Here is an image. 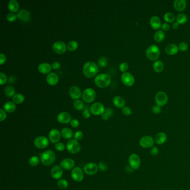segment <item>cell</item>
<instances>
[{
  "label": "cell",
  "mask_w": 190,
  "mask_h": 190,
  "mask_svg": "<svg viewBox=\"0 0 190 190\" xmlns=\"http://www.w3.org/2000/svg\"><path fill=\"white\" fill-rule=\"evenodd\" d=\"M98 65L95 62L92 61H88L86 62L83 67V73L84 75L89 78H93L98 72Z\"/></svg>",
  "instance_id": "1"
},
{
  "label": "cell",
  "mask_w": 190,
  "mask_h": 190,
  "mask_svg": "<svg viewBox=\"0 0 190 190\" xmlns=\"http://www.w3.org/2000/svg\"><path fill=\"white\" fill-rule=\"evenodd\" d=\"M41 163L45 166H50L55 161L56 157L55 153L51 150H47L40 154Z\"/></svg>",
  "instance_id": "2"
},
{
  "label": "cell",
  "mask_w": 190,
  "mask_h": 190,
  "mask_svg": "<svg viewBox=\"0 0 190 190\" xmlns=\"http://www.w3.org/2000/svg\"><path fill=\"white\" fill-rule=\"evenodd\" d=\"M111 78L107 74H101L95 76L94 83L96 86L99 88H106L110 84Z\"/></svg>",
  "instance_id": "3"
},
{
  "label": "cell",
  "mask_w": 190,
  "mask_h": 190,
  "mask_svg": "<svg viewBox=\"0 0 190 190\" xmlns=\"http://www.w3.org/2000/svg\"><path fill=\"white\" fill-rule=\"evenodd\" d=\"M160 49L155 45H151L148 47L146 54L148 59L152 61H156L160 56Z\"/></svg>",
  "instance_id": "4"
},
{
  "label": "cell",
  "mask_w": 190,
  "mask_h": 190,
  "mask_svg": "<svg viewBox=\"0 0 190 190\" xmlns=\"http://www.w3.org/2000/svg\"><path fill=\"white\" fill-rule=\"evenodd\" d=\"M67 148L70 153L72 154H76L80 152L81 146L78 141L75 139H70L68 141L67 143Z\"/></svg>",
  "instance_id": "5"
},
{
  "label": "cell",
  "mask_w": 190,
  "mask_h": 190,
  "mask_svg": "<svg viewBox=\"0 0 190 190\" xmlns=\"http://www.w3.org/2000/svg\"><path fill=\"white\" fill-rule=\"evenodd\" d=\"M96 93L94 89H86L82 94L83 100L85 103H91L95 100Z\"/></svg>",
  "instance_id": "6"
},
{
  "label": "cell",
  "mask_w": 190,
  "mask_h": 190,
  "mask_svg": "<svg viewBox=\"0 0 190 190\" xmlns=\"http://www.w3.org/2000/svg\"><path fill=\"white\" fill-rule=\"evenodd\" d=\"M130 167L134 170H138L141 166V159L139 156L135 154H132L130 155L128 159Z\"/></svg>",
  "instance_id": "7"
},
{
  "label": "cell",
  "mask_w": 190,
  "mask_h": 190,
  "mask_svg": "<svg viewBox=\"0 0 190 190\" xmlns=\"http://www.w3.org/2000/svg\"><path fill=\"white\" fill-rule=\"evenodd\" d=\"M154 143L153 138L150 136H144L139 140V144L143 148H149L153 147Z\"/></svg>",
  "instance_id": "8"
},
{
  "label": "cell",
  "mask_w": 190,
  "mask_h": 190,
  "mask_svg": "<svg viewBox=\"0 0 190 190\" xmlns=\"http://www.w3.org/2000/svg\"><path fill=\"white\" fill-rule=\"evenodd\" d=\"M90 112L95 116L102 115L105 112V108L101 103L97 102L92 105L90 108Z\"/></svg>",
  "instance_id": "9"
},
{
  "label": "cell",
  "mask_w": 190,
  "mask_h": 190,
  "mask_svg": "<svg viewBox=\"0 0 190 190\" xmlns=\"http://www.w3.org/2000/svg\"><path fill=\"white\" fill-rule=\"evenodd\" d=\"M49 142V139L46 137L40 136L35 138L34 143V145L36 148L43 149L48 147Z\"/></svg>",
  "instance_id": "10"
},
{
  "label": "cell",
  "mask_w": 190,
  "mask_h": 190,
  "mask_svg": "<svg viewBox=\"0 0 190 190\" xmlns=\"http://www.w3.org/2000/svg\"><path fill=\"white\" fill-rule=\"evenodd\" d=\"M121 79L123 84L127 87L132 86L135 82L133 75L128 72L123 73L121 76Z\"/></svg>",
  "instance_id": "11"
},
{
  "label": "cell",
  "mask_w": 190,
  "mask_h": 190,
  "mask_svg": "<svg viewBox=\"0 0 190 190\" xmlns=\"http://www.w3.org/2000/svg\"><path fill=\"white\" fill-rule=\"evenodd\" d=\"M155 101L157 105L162 107L166 105L168 102V96L163 92H159L156 95Z\"/></svg>",
  "instance_id": "12"
},
{
  "label": "cell",
  "mask_w": 190,
  "mask_h": 190,
  "mask_svg": "<svg viewBox=\"0 0 190 190\" xmlns=\"http://www.w3.org/2000/svg\"><path fill=\"white\" fill-rule=\"evenodd\" d=\"M98 166L95 163H87L84 167V172L88 175H94L98 172Z\"/></svg>",
  "instance_id": "13"
},
{
  "label": "cell",
  "mask_w": 190,
  "mask_h": 190,
  "mask_svg": "<svg viewBox=\"0 0 190 190\" xmlns=\"http://www.w3.org/2000/svg\"><path fill=\"white\" fill-rule=\"evenodd\" d=\"M71 177L76 182H82L84 178V173L79 167H75L71 171Z\"/></svg>",
  "instance_id": "14"
},
{
  "label": "cell",
  "mask_w": 190,
  "mask_h": 190,
  "mask_svg": "<svg viewBox=\"0 0 190 190\" xmlns=\"http://www.w3.org/2000/svg\"><path fill=\"white\" fill-rule=\"evenodd\" d=\"M53 49L55 53L59 54H62L66 51L67 45L63 42L57 41L53 45Z\"/></svg>",
  "instance_id": "15"
},
{
  "label": "cell",
  "mask_w": 190,
  "mask_h": 190,
  "mask_svg": "<svg viewBox=\"0 0 190 190\" xmlns=\"http://www.w3.org/2000/svg\"><path fill=\"white\" fill-rule=\"evenodd\" d=\"M61 133L56 129H53L50 130L49 137V139L51 142L53 143H56L60 140Z\"/></svg>",
  "instance_id": "16"
},
{
  "label": "cell",
  "mask_w": 190,
  "mask_h": 190,
  "mask_svg": "<svg viewBox=\"0 0 190 190\" xmlns=\"http://www.w3.org/2000/svg\"><path fill=\"white\" fill-rule=\"evenodd\" d=\"M17 18L22 22H29L31 20V14L29 11L25 10L20 11L17 15Z\"/></svg>",
  "instance_id": "17"
},
{
  "label": "cell",
  "mask_w": 190,
  "mask_h": 190,
  "mask_svg": "<svg viewBox=\"0 0 190 190\" xmlns=\"http://www.w3.org/2000/svg\"><path fill=\"white\" fill-rule=\"evenodd\" d=\"M74 166V161L71 158H65L61 161L60 162V167L64 170H71Z\"/></svg>",
  "instance_id": "18"
},
{
  "label": "cell",
  "mask_w": 190,
  "mask_h": 190,
  "mask_svg": "<svg viewBox=\"0 0 190 190\" xmlns=\"http://www.w3.org/2000/svg\"><path fill=\"white\" fill-rule=\"evenodd\" d=\"M57 119L58 122L60 123L67 124L71 122V117L69 113L64 112L58 114L57 116Z\"/></svg>",
  "instance_id": "19"
},
{
  "label": "cell",
  "mask_w": 190,
  "mask_h": 190,
  "mask_svg": "<svg viewBox=\"0 0 190 190\" xmlns=\"http://www.w3.org/2000/svg\"><path fill=\"white\" fill-rule=\"evenodd\" d=\"M149 24L150 26L154 30H158L161 27H162V24H161V21L160 19L156 16H152L150 20H149Z\"/></svg>",
  "instance_id": "20"
},
{
  "label": "cell",
  "mask_w": 190,
  "mask_h": 190,
  "mask_svg": "<svg viewBox=\"0 0 190 190\" xmlns=\"http://www.w3.org/2000/svg\"><path fill=\"white\" fill-rule=\"evenodd\" d=\"M51 175L54 179H60L63 175L62 168L59 166H55L51 170Z\"/></svg>",
  "instance_id": "21"
},
{
  "label": "cell",
  "mask_w": 190,
  "mask_h": 190,
  "mask_svg": "<svg viewBox=\"0 0 190 190\" xmlns=\"http://www.w3.org/2000/svg\"><path fill=\"white\" fill-rule=\"evenodd\" d=\"M69 94L72 99L76 100L80 98L82 95V92L78 87L73 86L69 89Z\"/></svg>",
  "instance_id": "22"
},
{
  "label": "cell",
  "mask_w": 190,
  "mask_h": 190,
  "mask_svg": "<svg viewBox=\"0 0 190 190\" xmlns=\"http://www.w3.org/2000/svg\"><path fill=\"white\" fill-rule=\"evenodd\" d=\"M179 49L178 46L175 44H170L165 48V51L166 54L170 55H174L178 53Z\"/></svg>",
  "instance_id": "23"
},
{
  "label": "cell",
  "mask_w": 190,
  "mask_h": 190,
  "mask_svg": "<svg viewBox=\"0 0 190 190\" xmlns=\"http://www.w3.org/2000/svg\"><path fill=\"white\" fill-rule=\"evenodd\" d=\"M46 81L49 85H55L59 82V76L55 73H51L48 75Z\"/></svg>",
  "instance_id": "24"
},
{
  "label": "cell",
  "mask_w": 190,
  "mask_h": 190,
  "mask_svg": "<svg viewBox=\"0 0 190 190\" xmlns=\"http://www.w3.org/2000/svg\"><path fill=\"white\" fill-rule=\"evenodd\" d=\"M187 5L185 0H175L173 3V6L175 10L178 11H182L185 10Z\"/></svg>",
  "instance_id": "25"
},
{
  "label": "cell",
  "mask_w": 190,
  "mask_h": 190,
  "mask_svg": "<svg viewBox=\"0 0 190 190\" xmlns=\"http://www.w3.org/2000/svg\"><path fill=\"white\" fill-rule=\"evenodd\" d=\"M51 66L46 62H43L39 64L38 66V70L42 74H48L51 70Z\"/></svg>",
  "instance_id": "26"
},
{
  "label": "cell",
  "mask_w": 190,
  "mask_h": 190,
  "mask_svg": "<svg viewBox=\"0 0 190 190\" xmlns=\"http://www.w3.org/2000/svg\"><path fill=\"white\" fill-rule=\"evenodd\" d=\"M113 102L114 105L118 108H123V107H125V104H126L125 100L122 97L120 96H115L113 98Z\"/></svg>",
  "instance_id": "27"
},
{
  "label": "cell",
  "mask_w": 190,
  "mask_h": 190,
  "mask_svg": "<svg viewBox=\"0 0 190 190\" xmlns=\"http://www.w3.org/2000/svg\"><path fill=\"white\" fill-rule=\"evenodd\" d=\"M167 139V136L165 133L160 132L155 137V141L157 144L159 145H162L166 142Z\"/></svg>",
  "instance_id": "28"
},
{
  "label": "cell",
  "mask_w": 190,
  "mask_h": 190,
  "mask_svg": "<svg viewBox=\"0 0 190 190\" xmlns=\"http://www.w3.org/2000/svg\"><path fill=\"white\" fill-rule=\"evenodd\" d=\"M8 7L10 11L14 12H17L19 9V3L16 0H11L9 2Z\"/></svg>",
  "instance_id": "29"
},
{
  "label": "cell",
  "mask_w": 190,
  "mask_h": 190,
  "mask_svg": "<svg viewBox=\"0 0 190 190\" xmlns=\"http://www.w3.org/2000/svg\"><path fill=\"white\" fill-rule=\"evenodd\" d=\"M153 68L157 73H161L164 69V64L161 60H156L153 64Z\"/></svg>",
  "instance_id": "30"
},
{
  "label": "cell",
  "mask_w": 190,
  "mask_h": 190,
  "mask_svg": "<svg viewBox=\"0 0 190 190\" xmlns=\"http://www.w3.org/2000/svg\"><path fill=\"white\" fill-rule=\"evenodd\" d=\"M73 135V131L71 129L68 128H64L61 130V136L63 138L65 139H70Z\"/></svg>",
  "instance_id": "31"
},
{
  "label": "cell",
  "mask_w": 190,
  "mask_h": 190,
  "mask_svg": "<svg viewBox=\"0 0 190 190\" xmlns=\"http://www.w3.org/2000/svg\"><path fill=\"white\" fill-rule=\"evenodd\" d=\"M165 34L162 30H157L154 35V39L157 42H161L164 40Z\"/></svg>",
  "instance_id": "32"
},
{
  "label": "cell",
  "mask_w": 190,
  "mask_h": 190,
  "mask_svg": "<svg viewBox=\"0 0 190 190\" xmlns=\"http://www.w3.org/2000/svg\"><path fill=\"white\" fill-rule=\"evenodd\" d=\"M16 106L15 103L12 102H7L4 105V109L8 113H12L16 109Z\"/></svg>",
  "instance_id": "33"
},
{
  "label": "cell",
  "mask_w": 190,
  "mask_h": 190,
  "mask_svg": "<svg viewBox=\"0 0 190 190\" xmlns=\"http://www.w3.org/2000/svg\"><path fill=\"white\" fill-rule=\"evenodd\" d=\"M164 19L167 22L173 23V22L176 20V16L172 12H168L164 15Z\"/></svg>",
  "instance_id": "34"
},
{
  "label": "cell",
  "mask_w": 190,
  "mask_h": 190,
  "mask_svg": "<svg viewBox=\"0 0 190 190\" xmlns=\"http://www.w3.org/2000/svg\"><path fill=\"white\" fill-rule=\"evenodd\" d=\"M187 16L184 14H178L176 17V22L180 25H183L187 21Z\"/></svg>",
  "instance_id": "35"
},
{
  "label": "cell",
  "mask_w": 190,
  "mask_h": 190,
  "mask_svg": "<svg viewBox=\"0 0 190 190\" xmlns=\"http://www.w3.org/2000/svg\"><path fill=\"white\" fill-rule=\"evenodd\" d=\"M5 94L8 97H14L15 95V89L11 86H7L5 89Z\"/></svg>",
  "instance_id": "36"
},
{
  "label": "cell",
  "mask_w": 190,
  "mask_h": 190,
  "mask_svg": "<svg viewBox=\"0 0 190 190\" xmlns=\"http://www.w3.org/2000/svg\"><path fill=\"white\" fill-rule=\"evenodd\" d=\"M12 100L16 104H21L24 101L25 97L21 94H17L14 95Z\"/></svg>",
  "instance_id": "37"
},
{
  "label": "cell",
  "mask_w": 190,
  "mask_h": 190,
  "mask_svg": "<svg viewBox=\"0 0 190 190\" xmlns=\"http://www.w3.org/2000/svg\"><path fill=\"white\" fill-rule=\"evenodd\" d=\"M78 47V44L76 41H70L67 45V48H68V50L71 51H74L75 50H76Z\"/></svg>",
  "instance_id": "38"
},
{
  "label": "cell",
  "mask_w": 190,
  "mask_h": 190,
  "mask_svg": "<svg viewBox=\"0 0 190 190\" xmlns=\"http://www.w3.org/2000/svg\"><path fill=\"white\" fill-rule=\"evenodd\" d=\"M39 162H40V158L37 156L31 157L28 161L29 164L33 167L37 166L39 163Z\"/></svg>",
  "instance_id": "39"
},
{
  "label": "cell",
  "mask_w": 190,
  "mask_h": 190,
  "mask_svg": "<svg viewBox=\"0 0 190 190\" xmlns=\"http://www.w3.org/2000/svg\"><path fill=\"white\" fill-rule=\"evenodd\" d=\"M58 187L62 190L65 189L68 187V181L64 179H61L58 182Z\"/></svg>",
  "instance_id": "40"
},
{
  "label": "cell",
  "mask_w": 190,
  "mask_h": 190,
  "mask_svg": "<svg viewBox=\"0 0 190 190\" xmlns=\"http://www.w3.org/2000/svg\"><path fill=\"white\" fill-rule=\"evenodd\" d=\"M74 107L78 110H81L84 108V103L80 100H76L74 102Z\"/></svg>",
  "instance_id": "41"
},
{
  "label": "cell",
  "mask_w": 190,
  "mask_h": 190,
  "mask_svg": "<svg viewBox=\"0 0 190 190\" xmlns=\"http://www.w3.org/2000/svg\"><path fill=\"white\" fill-rule=\"evenodd\" d=\"M98 65H99V67H101L102 68H104L107 65L108 60L105 57L102 56L98 59Z\"/></svg>",
  "instance_id": "42"
},
{
  "label": "cell",
  "mask_w": 190,
  "mask_h": 190,
  "mask_svg": "<svg viewBox=\"0 0 190 190\" xmlns=\"http://www.w3.org/2000/svg\"><path fill=\"white\" fill-rule=\"evenodd\" d=\"M178 47L179 50H180L181 51H186L188 49V48H189L186 42H182L178 44Z\"/></svg>",
  "instance_id": "43"
},
{
  "label": "cell",
  "mask_w": 190,
  "mask_h": 190,
  "mask_svg": "<svg viewBox=\"0 0 190 190\" xmlns=\"http://www.w3.org/2000/svg\"><path fill=\"white\" fill-rule=\"evenodd\" d=\"M17 18V16L13 12H11L7 15V20L10 22H14Z\"/></svg>",
  "instance_id": "44"
},
{
  "label": "cell",
  "mask_w": 190,
  "mask_h": 190,
  "mask_svg": "<svg viewBox=\"0 0 190 190\" xmlns=\"http://www.w3.org/2000/svg\"><path fill=\"white\" fill-rule=\"evenodd\" d=\"M75 139L76 141H80L83 138V133L82 131L78 130L74 133Z\"/></svg>",
  "instance_id": "45"
},
{
  "label": "cell",
  "mask_w": 190,
  "mask_h": 190,
  "mask_svg": "<svg viewBox=\"0 0 190 190\" xmlns=\"http://www.w3.org/2000/svg\"><path fill=\"white\" fill-rule=\"evenodd\" d=\"M128 64L125 62H123L119 65V69L123 73H125L128 69Z\"/></svg>",
  "instance_id": "46"
},
{
  "label": "cell",
  "mask_w": 190,
  "mask_h": 190,
  "mask_svg": "<svg viewBox=\"0 0 190 190\" xmlns=\"http://www.w3.org/2000/svg\"><path fill=\"white\" fill-rule=\"evenodd\" d=\"M55 148L58 151H63L65 149V145L62 143H58L55 145Z\"/></svg>",
  "instance_id": "47"
},
{
  "label": "cell",
  "mask_w": 190,
  "mask_h": 190,
  "mask_svg": "<svg viewBox=\"0 0 190 190\" xmlns=\"http://www.w3.org/2000/svg\"><path fill=\"white\" fill-rule=\"evenodd\" d=\"M7 81V78L6 75L3 74V73H0V83L1 85H2L3 84H5Z\"/></svg>",
  "instance_id": "48"
},
{
  "label": "cell",
  "mask_w": 190,
  "mask_h": 190,
  "mask_svg": "<svg viewBox=\"0 0 190 190\" xmlns=\"http://www.w3.org/2000/svg\"><path fill=\"white\" fill-rule=\"evenodd\" d=\"M123 113L126 116H130L132 114V109L129 107H124L122 108Z\"/></svg>",
  "instance_id": "49"
},
{
  "label": "cell",
  "mask_w": 190,
  "mask_h": 190,
  "mask_svg": "<svg viewBox=\"0 0 190 190\" xmlns=\"http://www.w3.org/2000/svg\"><path fill=\"white\" fill-rule=\"evenodd\" d=\"M162 109H161V107L158 105H155L153 107H152V112L154 114H158L159 113H160L161 112Z\"/></svg>",
  "instance_id": "50"
},
{
  "label": "cell",
  "mask_w": 190,
  "mask_h": 190,
  "mask_svg": "<svg viewBox=\"0 0 190 190\" xmlns=\"http://www.w3.org/2000/svg\"><path fill=\"white\" fill-rule=\"evenodd\" d=\"M158 153H159V149L158 148V147L156 146L152 147V148L150 149V154L153 156H156L158 155Z\"/></svg>",
  "instance_id": "51"
},
{
  "label": "cell",
  "mask_w": 190,
  "mask_h": 190,
  "mask_svg": "<svg viewBox=\"0 0 190 190\" xmlns=\"http://www.w3.org/2000/svg\"><path fill=\"white\" fill-rule=\"evenodd\" d=\"M6 118V113L2 109H0V121H3Z\"/></svg>",
  "instance_id": "52"
},
{
  "label": "cell",
  "mask_w": 190,
  "mask_h": 190,
  "mask_svg": "<svg viewBox=\"0 0 190 190\" xmlns=\"http://www.w3.org/2000/svg\"><path fill=\"white\" fill-rule=\"evenodd\" d=\"M70 125L73 128H76L79 126V122L77 119H72L70 122Z\"/></svg>",
  "instance_id": "53"
},
{
  "label": "cell",
  "mask_w": 190,
  "mask_h": 190,
  "mask_svg": "<svg viewBox=\"0 0 190 190\" xmlns=\"http://www.w3.org/2000/svg\"><path fill=\"white\" fill-rule=\"evenodd\" d=\"M170 25L167 22H165L162 25V29L164 31H168L170 30Z\"/></svg>",
  "instance_id": "54"
},
{
  "label": "cell",
  "mask_w": 190,
  "mask_h": 190,
  "mask_svg": "<svg viewBox=\"0 0 190 190\" xmlns=\"http://www.w3.org/2000/svg\"><path fill=\"white\" fill-rule=\"evenodd\" d=\"M83 116L84 118H88L90 116V113L89 112V110L88 109H85L83 112Z\"/></svg>",
  "instance_id": "55"
},
{
  "label": "cell",
  "mask_w": 190,
  "mask_h": 190,
  "mask_svg": "<svg viewBox=\"0 0 190 190\" xmlns=\"http://www.w3.org/2000/svg\"><path fill=\"white\" fill-rule=\"evenodd\" d=\"M107 166L104 162H100L99 164V168L102 171H104L107 170Z\"/></svg>",
  "instance_id": "56"
},
{
  "label": "cell",
  "mask_w": 190,
  "mask_h": 190,
  "mask_svg": "<svg viewBox=\"0 0 190 190\" xmlns=\"http://www.w3.org/2000/svg\"><path fill=\"white\" fill-rule=\"evenodd\" d=\"M52 68H53L55 70H57L58 69L60 68V64L59 62H54L52 64Z\"/></svg>",
  "instance_id": "57"
},
{
  "label": "cell",
  "mask_w": 190,
  "mask_h": 190,
  "mask_svg": "<svg viewBox=\"0 0 190 190\" xmlns=\"http://www.w3.org/2000/svg\"><path fill=\"white\" fill-rule=\"evenodd\" d=\"M6 60V56L3 54H0V64L2 65Z\"/></svg>",
  "instance_id": "58"
},
{
  "label": "cell",
  "mask_w": 190,
  "mask_h": 190,
  "mask_svg": "<svg viewBox=\"0 0 190 190\" xmlns=\"http://www.w3.org/2000/svg\"><path fill=\"white\" fill-rule=\"evenodd\" d=\"M110 116H109L108 113H107L106 112H104L102 115V118L104 121H107L108 119Z\"/></svg>",
  "instance_id": "59"
},
{
  "label": "cell",
  "mask_w": 190,
  "mask_h": 190,
  "mask_svg": "<svg viewBox=\"0 0 190 190\" xmlns=\"http://www.w3.org/2000/svg\"><path fill=\"white\" fill-rule=\"evenodd\" d=\"M180 27V24L177 22H175L172 24V28H174V29H178V28Z\"/></svg>",
  "instance_id": "60"
},
{
  "label": "cell",
  "mask_w": 190,
  "mask_h": 190,
  "mask_svg": "<svg viewBox=\"0 0 190 190\" xmlns=\"http://www.w3.org/2000/svg\"><path fill=\"white\" fill-rule=\"evenodd\" d=\"M105 112H106L107 113H108L109 115L110 116H112L113 115V110L110 108H107L105 110Z\"/></svg>",
  "instance_id": "61"
},
{
  "label": "cell",
  "mask_w": 190,
  "mask_h": 190,
  "mask_svg": "<svg viewBox=\"0 0 190 190\" xmlns=\"http://www.w3.org/2000/svg\"><path fill=\"white\" fill-rule=\"evenodd\" d=\"M9 80H10L9 82H10V83H13L14 82H15V80H16V78H15V77L14 76H10Z\"/></svg>",
  "instance_id": "62"
}]
</instances>
